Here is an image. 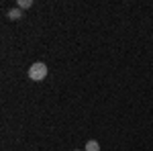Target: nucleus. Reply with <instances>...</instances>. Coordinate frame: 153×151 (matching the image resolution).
Masks as SVG:
<instances>
[{
  "label": "nucleus",
  "instance_id": "obj_1",
  "mask_svg": "<svg viewBox=\"0 0 153 151\" xmlns=\"http://www.w3.org/2000/svg\"><path fill=\"white\" fill-rule=\"evenodd\" d=\"M45 76H47V65H45L43 61H35V63L29 68V78L33 82L45 80Z\"/></svg>",
  "mask_w": 153,
  "mask_h": 151
},
{
  "label": "nucleus",
  "instance_id": "obj_2",
  "mask_svg": "<svg viewBox=\"0 0 153 151\" xmlns=\"http://www.w3.org/2000/svg\"><path fill=\"white\" fill-rule=\"evenodd\" d=\"M8 19H10V21H19V19H23L21 8H10V10H8Z\"/></svg>",
  "mask_w": 153,
  "mask_h": 151
},
{
  "label": "nucleus",
  "instance_id": "obj_3",
  "mask_svg": "<svg viewBox=\"0 0 153 151\" xmlns=\"http://www.w3.org/2000/svg\"><path fill=\"white\" fill-rule=\"evenodd\" d=\"M84 151H100V145H98V141H88V143H86V149Z\"/></svg>",
  "mask_w": 153,
  "mask_h": 151
},
{
  "label": "nucleus",
  "instance_id": "obj_4",
  "mask_svg": "<svg viewBox=\"0 0 153 151\" xmlns=\"http://www.w3.org/2000/svg\"><path fill=\"white\" fill-rule=\"evenodd\" d=\"M33 0H19V8H31Z\"/></svg>",
  "mask_w": 153,
  "mask_h": 151
},
{
  "label": "nucleus",
  "instance_id": "obj_5",
  "mask_svg": "<svg viewBox=\"0 0 153 151\" xmlns=\"http://www.w3.org/2000/svg\"><path fill=\"white\" fill-rule=\"evenodd\" d=\"M76 151H84V149H76Z\"/></svg>",
  "mask_w": 153,
  "mask_h": 151
}]
</instances>
